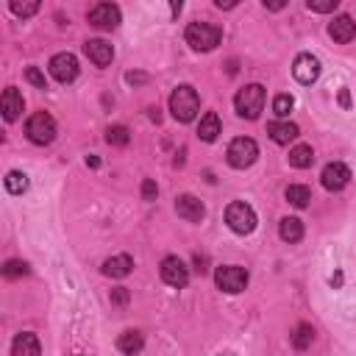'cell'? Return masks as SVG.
I'll return each instance as SVG.
<instances>
[{
	"label": "cell",
	"instance_id": "cell-20",
	"mask_svg": "<svg viewBox=\"0 0 356 356\" xmlns=\"http://www.w3.org/2000/svg\"><path fill=\"white\" fill-rule=\"evenodd\" d=\"M198 136H200L203 142H215V139L220 136V117H218V112H206V114L200 117Z\"/></svg>",
	"mask_w": 356,
	"mask_h": 356
},
{
	"label": "cell",
	"instance_id": "cell-17",
	"mask_svg": "<svg viewBox=\"0 0 356 356\" xmlns=\"http://www.w3.org/2000/svg\"><path fill=\"white\" fill-rule=\"evenodd\" d=\"M0 109H3V117H6V123H14V120L23 114V109H25V101H23V95H20L14 87H9V90L3 92V98H0Z\"/></svg>",
	"mask_w": 356,
	"mask_h": 356
},
{
	"label": "cell",
	"instance_id": "cell-35",
	"mask_svg": "<svg viewBox=\"0 0 356 356\" xmlns=\"http://www.w3.org/2000/svg\"><path fill=\"white\" fill-rule=\"evenodd\" d=\"M125 81H128V84H142V81H145V76H139V73H128V76H125Z\"/></svg>",
	"mask_w": 356,
	"mask_h": 356
},
{
	"label": "cell",
	"instance_id": "cell-37",
	"mask_svg": "<svg viewBox=\"0 0 356 356\" xmlns=\"http://www.w3.org/2000/svg\"><path fill=\"white\" fill-rule=\"evenodd\" d=\"M87 167H101V159L98 156H87Z\"/></svg>",
	"mask_w": 356,
	"mask_h": 356
},
{
	"label": "cell",
	"instance_id": "cell-22",
	"mask_svg": "<svg viewBox=\"0 0 356 356\" xmlns=\"http://www.w3.org/2000/svg\"><path fill=\"white\" fill-rule=\"evenodd\" d=\"M142 345H145V339H142L139 331H123L120 339H117V348L125 353V356H136L142 350Z\"/></svg>",
	"mask_w": 356,
	"mask_h": 356
},
{
	"label": "cell",
	"instance_id": "cell-5",
	"mask_svg": "<svg viewBox=\"0 0 356 356\" xmlns=\"http://www.w3.org/2000/svg\"><path fill=\"white\" fill-rule=\"evenodd\" d=\"M226 223H229V229L234 231V234H251L253 229H256V211L248 206V203H242V200H234V203H229V209H226Z\"/></svg>",
	"mask_w": 356,
	"mask_h": 356
},
{
	"label": "cell",
	"instance_id": "cell-25",
	"mask_svg": "<svg viewBox=\"0 0 356 356\" xmlns=\"http://www.w3.org/2000/svg\"><path fill=\"white\" fill-rule=\"evenodd\" d=\"M3 184H6V189H9L12 195H23V192L28 189V176L20 173V170H12V173H6Z\"/></svg>",
	"mask_w": 356,
	"mask_h": 356
},
{
	"label": "cell",
	"instance_id": "cell-30",
	"mask_svg": "<svg viewBox=\"0 0 356 356\" xmlns=\"http://www.w3.org/2000/svg\"><path fill=\"white\" fill-rule=\"evenodd\" d=\"M339 6V0H306V9L309 12H317V14H328Z\"/></svg>",
	"mask_w": 356,
	"mask_h": 356
},
{
	"label": "cell",
	"instance_id": "cell-27",
	"mask_svg": "<svg viewBox=\"0 0 356 356\" xmlns=\"http://www.w3.org/2000/svg\"><path fill=\"white\" fill-rule=\"evenodd\" d=\"M312 339H315V328L306 326V323H301V326L295 328V334H293V345H295L298 350H306V348L312 345Z\"/></svg>",
	"mask_w": 356,
	"mask_h": 356
},
{
	"label": "cell",
	"instance_id": "cell-19",
	"mask_svg": "<svg viewBox=\"0 0 356 356\" xmlns=\"http://www.w3.org/2000/svg\"><path fill=\"white\" fill-rule=\"evenodd\" d=\"M131 270H134V259L128 253H120V256H112L103 262V275H109V278H125Z\"/></svg>",
	"mask_w": 356,
	"mask_h": 356
},
{
	"label": "cell",
	"instance_id": "cell-9",
	"mask_svg": "<svg viewBox=\"0 0 356 356\" xmlns=\"http://www.w3.org/2000/svg\"><path fill=\"white\" fill-rule=\"evenodd\" d=\"M159 273H162V281L167 284V287L184 290L187 284H189V267H187L178 256H167V259H162Z\"/></svg>",
	"mask_w": 356,
	"mask_h": 356
},
{
	"label": "cell",
	"instance_id": "cell-10",
	"mask_svg": "<svg viewBox=\"0 0 356 356\" xmlns=\"http://www.w3.org/2000/svg\"><path fill=\"white\" fill-rule=\"evenodd\" d=\"M293 76H295L298 84L312 87V84L320 78V61H317V56H312V53H298L295 61H293Z\"/></svg>",
	"mask_w": 356,
	"mask_h": 356
},
{
	"label": "cell",
	"instance_id": "cell-3",
	"mask_svg": "<svg viewBox=\"0 0 356 356\" xmlns=\"http://www.w3.org/2000/svg\"><path fill=\"white\" fill-rule=\"evenodd\" d=\"M234 109H237L240 117L256 120V117L262 114V109H264V87H262V84H248V87H242V90L237 92V98H234Z\"/></svg>",
	"mask_w": 356,
	"mask_h": 356
},
{
	"label": "cell",
	"instance_id": "cell-26",
	"mask_svg": "<svg viewBox=\"0 0 356 356\" xmlns=\"http://www.w3.org/2000/svg\"><path fill=\"white\" fill-rule=\"evenodd\" d=\"M106 142H109V145H114V148H125L131 142V131L125 125H112L106 131Z\"/></svg>",
	"mask_w": 356,
	"mask_h": 356
},
{
	"label": "cell",
	"instance_id": "cell-29",
	"mask_svg": "<svg viewBox=\"0 0 356 356\" xmlns=\"http://www.w3.org/2000/svg\"><path fill=\"white\" fill-rule=\"evenodd\" d=\"M3 275H6V278H20V275H28V262L9 259V262L3 264Z\"/></svg>",
	"mask_w": 356,
	"mask_h": 356
},
{
	"label": "cell",
	"instance_id": "cell-6",
	"mask_svg": "<svg viewBox=\"0 0 356 356\" xmlns=\"http://www.w3.org/2000/svg\"><path fill=\"white\" fill-rule=\"evenodd\" d=\"M215 284L223 293L237 295V293H242L248 287V270L240 267V264H223V267L215 270Z\"/></svg>",
	"mask_w": 356,
	"mask_h": 356
},
{
	"label": "cell",
	"instance_id": "cell-11",
	"mask_svg": "<svg viewBox=\"0 0 356 356\" xmlns=\"http://www.w3.org/2000/svg\"><path fill=\"white\" fill-rule=\"evenodd\" d=\"M320 181H323V187H326L328 192H339V189H345L348 181H350V167L342 165V162H331V165L323 167Z\"/></svg>",
	"mask_w": 356,
	"mask_h": 356
},
{
	"label": "cell",
	"instance_id": "cell-7",
	"mask_svg": "<svg viewBox=\"0 0 356 356\" xmlns=\"http://www.w3.org/2000/svg\"><path fill=\"white\" fill-rule=\"evenodd\" d=\"M25 134L34 145H50V142L56 139V120L48 112H36V114L28 117Z\"/></svg>",
	"mask_w": 356,
	"mask_h": 356
},
{
	"label": "cell",
	"instance_id": "cell-39",
	"mask_svg": "<svg viewBox=\"0 0 356 356\" xmlns=\"http://www.w3.org/2000/svg\"><path fill=\"white\" fill-rule=\"evenodd\" d=\"M264 9H270V12H278V9H284V3H264Z\"/></svg>",
	"mask_w": 356,
	"mask_h": 356
},
{
	"label": "cell",
	"instance_id": "cell-38",
	"mask_svg": "<svg viewBox=\"0 0 356 356\" xmlns=\"http://www.w3.org/2000/svg\"><path fill=\"white\" fill-rule=\"evenodd\" d=\"M339 284H342V273H334L331 275V287H339Z\"/></svg>",
	"mask_w": 356,
	"mask_h": 356
},
{
	"label": "cell",
	"instance_id": "cell-14",
	"mask_svg": "<svg viewBox=\"0 0 356 356\" xmlns=\"http://www.w3.org/2000/svg\"><path fill=\"white\" fill-rule=\"evenodd\" d=\"M267 134H270V139L275 142V145H290L293 139L301 136V128L295 123H290V120H275V123H267Z\"/></svg>",
	"mask_w": 356,
	"mask_h": 356
},
{
	"label": "cell",
	"instance_id": "cell-1",
	"mask_svg": "<svg viewBox=\"0 0 356 356\" xmlns=\"http://www.w3.org/2000/svg\"><path fill=\"white\" fill-rule=\"evenodd\" d=\"M184 39H187V45H189L192 50L206 53V50H215V48L220 45L223 28L211 25V23H189L187 31H184Z\"/></svg>",
	"mask_w": 356,
	"mask_h": 356
},
{
	"label": "cell",
	"instance_id": "cell-28",
	"mask_svg": "<svg viewBox=\"0 0 356 356\" xmlns=\"http://www.w3.org/2000/svg\"><path fill=\"white\" fill-rule=\"evenodd\" d=\"M293 106H295L293 95H275V101H273V112H275L278 117H290Z\"/></svg>",
	"mask_w": 356,
	"mask_h": 356
},
{
	"label": "cell",
	"instance_id": "cell-33",
	"mask_svg": "<svg viewBox=\"0 0 356 356\" xmlns=\"http://www.w3.org/2000/svg\"><path fill=\"white\" fill-rule=\"evenodd\" d=\"M156 195H159V187H156L154 178H145V181H142V198H145V200H156Z\"/></svg>",
	"mask_w": 356,
	"mask_h": 356
},
{
	"label": "cell",
	"instance_id": "cell-24",
	"mask_svg": "<svg viewBox=\"0 0 356 356\" xmlns=\"http://www.w3.org/2000/svg\"><path fill=\"white\" fill-rule=\"evenodd\" d=\"M312 162H315L312 145H295V148L290 151V165H293V167L306 170V167H312Z\"/></svg>",
	"mask_w": 356,
	"mask_h": 356
},
{
	"label": "cell",
	"instance_id": "cell-16",
	"mask_svg": "<svg viewBox=\"0 0 356 356\" xmlns=\"http://www.w3.org/2000/svg\"><path fill=\"white\" fill-rule=\"evenodd\" d=\"M84 53H87V59H90L92 64H98V67H106V64H112V59H114V48H112L106 39H90V42L84 45Z\"/></svg>",
	"mask_w": 356,
	"mask_h": 356
},
{
	"label": "cell",
	"instance_id": "cell-32",
	"mask_svg": "<svg viewBox=\"0 0 356 356\" xmlns=\"http://www.w3.org/2000/svg\"><path fill=\"white\" fill-rule=\"evenodd\" d=\"M12 12L17 14V17H31V14H36L39 12V3H12Z\"/></svg>",
	"mask_w": 356,
	"mask_h": 356
},
{
	"label": "cell",
	"instance_id": "cell-23",
	"mask_svg": "<svg viewBox=\"0 0 356 356\" xmlns=\"http://www.w3.org/2000/svg\"><path fill=\"white\" fill-rule=\"evenodd\" d=\"M284 198H287L295 209H306L309 200H312V192H309V187H304V184H290L287 189H284Z\"/></svg>",
	"mask_w": 356,
	"mask_h": 356
},
{
	"label": "cell",
	"instance_id": "cell-15",
	"mask_svg": "<svg viewBox=\"0 0 356 356\" xmlns=\"http://www.w3.org/2000/svg\"><path fill=\"white\" fill-rule=\"evenodd\" d=\"M328 36H331L337 45H348V42L356 36V23H353V17H348V14L334 17V23L328 25Z\"/></svg>",
	"mask_w": 356,
	"mask_h": 356
},
{
	"label": "cell",
	"instance_id": "cell-18",
	"mask_svg": "<svg viewBox=\"0 0 356 356\" xmlns=\"http://www.w3.org/2000/svg\"><path fill=\"white\" fill-rule=\"evenodd\" d=\"M39 353H42V345H39L36 334L23 331V334L14 337V342H12V356H39Z\"/></svg>",
	"mask_w": 356,
	"mask_h": 356
},
{
	"label": "cell",
	"instance_id": "cell-21",
	"mask_svg": "<svg viewBox=\"0 0 356 356\" xmlns=\"http://www.w3.org/2000/svg\"><path fill=\"white\" fill-rule=\"evenodd\" d=\"M278 237L284 240V242H301L304 240V223L298 220V218H284L281 223H278Z\"/></svg>",
	"mask_w": 356,
	"mask_h": 356
},
{
	"label": "cell",
	"instance_id": "cell-8",
	"mask_svg": "<svg viewBox=\"0 0 356 356\" xmlns=\"http://www.w3.org/2000/svg\"><path fill=\"white\" fill-rule=\"evenodd\" d=\"M48 67H50V76L59 84H73L78 78V59L73 53H56Z\"/></svg>",
	"mask_w": 356,
	"mask_h": 356
},
{
	"label": "cell",
	"instance_id": "cell-12",
	"mask_svg": "<svg viewBox=\"0 0 356 356\" xmlns=\"http://www.w3.org/2000/svg\"><path fill=\"white\" fill-rule=\"evenodd\" d=\"M120 20H123V14H120V6H114V3H98L90 9V23L98 28H117Z\"/></svg>",
	"mask_w": 356,
	"mask_h": 356
},
{
	"label": "cell",
	"instance_id": "cell-13",
	"mask_svg": "<svg viewBox=\"0 0 356 356\" xmlns=\"http://www.w3.org/2000/svg\"><path fill=\"white\" fill-rule=\"evenodd\" d=\"M176 215L184 218L187 223H200L203 215H206V209L195 195H178L176 198Z\"/></svg>",
	"mask_w": 356,
	"mask_h": 356
},
{
	"label": "cell",
	"instance_id": "cell-4",
	"mask_svg": "<svg viewBox=\"0 0 356 356\" xmlns=\"http://www.w3.org/2000/svg\"><path fill=\"white\" fill-rule=\"evenodd\" d=\"M226 159H229V165L234 170H245L259 159V145L251 136H237L229 145V151H226Z\"/></svg>",
	"mask_w": 356,
	"mask_h": 356
},
{
	"label": "cell",
	"instance_id": "cell-36",
	"mask_svg": "<svg viewBox=\"0 0 356 356\" xmlns=\"http://www.w3.org/2000/svg\"><path fill=\"white\" fill-rule=\"evenodd\" d=\"M339 103H342L345 109L350 106V95H348V90H342V92H339Z\"/></svg>",
	"mask_w": 356,
	"mask_h": 356
},
{
	"label": "cell",
	"instance_id": "cell-34",
	"mask_svg": "<svg viewBox=\"0 0 356 356\" xmlns=\"http://www.w3.org/2000/svg\"><path fill=\"white\" fill-rule=\"evenodd\" d=\"M131 301V293L125 290V287H117V290H112V304H117V306H125Z\"/></svg>",
	"mask_w": 356,
	"mask_h": 356
},
{
	"label": "cell",
	"instance_id": "cell-2",
	"mask_svg": "<svg viewBox=\"0 0 356 356\" xmlns=\"http://www.w3.org/2000/svg\"><path fill=\"white\" fill-rule=\"evenodd\" d=\"M198 109H200V98H198V92L189 84H181L178 90H173L170 112H173V117L178 123H192L198 117Z\"/></svg>",
	"mask_w": 356,
	"mask_h": 356
},
{
	"label": "cell",
	"instance_id": "cell-31",
	"mask_svg": "<svg viewBox=\"0 0 356 356\" xmlns=\"http://www.w3.org/2000/svg\"><path fill=\"white\" fill-rule=\"evenodd\" d=\"M25 81H28V84H34L36 90H48L45 73H42V70H39V67H28V70H25Z\"/></svg>",
	"mask_w": 356,
	"mask_h": 356
}]
</instances>
